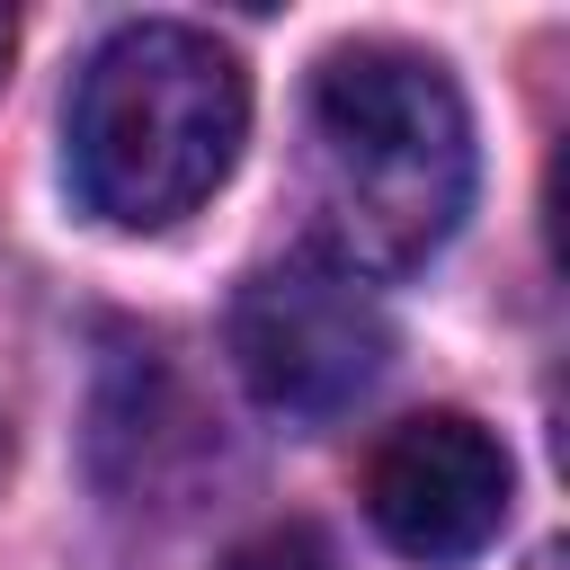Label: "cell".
Returning a JSON list of instances; mask_svg holds the SVG:
<instances>
[{
	"label": "cell",
	"instance_id": "cell-2",
	"mask_svg": "<svg viewBox=\"0 0 570 570\" xmlns=\"http://www.w3.org/2000/svg\"><path fill=\"white\" fill-rule=\"evenodd\" d=\"M71 187L116 232L187 223L249 142V71L178 18L116 27L71 89Z\"/></svg>",
	"mask_w": 570,
	"mask_h": 570
},
{
	"label": "cell",
	"instance_id": "cell-4",
	"mask_svg": "<svg viewBox=\"0 0 570 570\" xmlns=\"http://www.w3.org/2000/svg\"><path fill=\"white\" fill-rule=\"evenodd\" d=\"M508 490H517L508 445L481 419H463V410L401 419L374 445V463H365V517H374V534L401 561H428V570H454L481 543H499Z\"/></svg>",
	"mask_w": 570,
	"mask_h": 570
},
{
	"label": "cell",
	"instance_id": "cell-6",
	"mask_svg": "<svg viewBox=\"0 0 570 570\" xmlns=\"http://www.w3.org/2000/svg\"><path fill=\"white\" fill-rule=\"evenodd\" d=\"M9 36H18V27H9V9H0V62H9Z\"/></svg>",
	"mask_w": 570,
	"mask_h": 570
},
{
	"label": "cell",
	"instance_id": "cell-1",
	"mask_svg": "<svg viewBox=\"0 0 570 570\" xmlns=\"http://www.w3.org/2000/svg\"><path fill=\"white\" fill-rule=\"evenodd\" d=\"M321 258L347 276L428 267L472 205V116L445 62L410 45H338L312 71Z\"/></svg>",
	"mask_w": 570,
	"mask_h": 570
},
{
	"label": "cell",
	"instance_id": "cell-7",
	"mask_svg": "<svg viewBox=\"0 0 570 570\" xmlns=\"http://www.w3.org/2000/svg\"><path fill=\"white\" fill-rule=\"evenodd\" d=\"M0 463H9V436H0Z\"/></svg>",
	"mask_w": 570,
	"mask_h": 570
},
{
	"label": "cell",
	"instance_id": "cell-3",
	"mask_svg": "<svg viewBox=\"0 0 570 570\" xmlns=\"http://www.w3.org/2000/svg\"><path fill=\"white\" fill-rule=\"evenodd\" d=\"M223 338H232L249 401L276 419H338L392 356V321H383L374 285L321 249L267 258L258 276H240Z\"/></svg>",
	"mask_w": 570,
	"mask_h": 570
},
{
	"label": "cell",
	"instance_id": "cell-5",
	"mask_svg": "<svg viewBox=\"0 0 570 570\" xmlns=\"http://www.w3.org/2000/svg\"><path fill=\"white\" fill-rule=\"evenodd\" d=\"M223 570H338V561H330V543H321L312 525H267V534H249Z\"/></svg>",
	"mask_w": 570,
	"mask_h": 570
}]
</instances>
